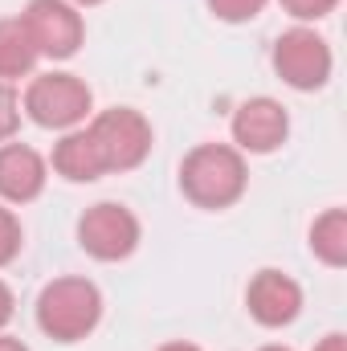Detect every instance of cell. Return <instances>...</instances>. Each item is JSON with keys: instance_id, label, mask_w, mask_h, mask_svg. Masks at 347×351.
I'll return each mask as SVG.
<instances>
[{"instance_id": "cell-1", "label": "cell", "mask_w": 347, "mask_h": 351, "mask_svg": "<svg viewBox=\"0 0 347 351\" xmlns=\"http://www.w3.org/2000/svg\"><path fill=\"white\" fill-rule=\"evenodd\" d=\"M246 184H250V168H246V156L229 143H200L184 156L180 164V188L184 196L196 204V208H229L246 196Z\"/></svg>"}, {"instance_id": "cell-2", "label": "cell", "mask_w": 347, "mask_h": 351, "mask_svg": "<svg viewBox=\"0 0 347 351\" xmlns=\"http://www.w3.org/2000/svg\"><path fill=\"white\" fill-rule=\"evenodd\" d=\"M102 319V290L90 278H53L37 294V327L58 343H78Z\"/></svg>"}, {"instance_id": "cell-3", "label": "cell", "mask_w": 347, "mask_h": 351, "mask_svg": "<svg viewBox=\"0 0 347 351\" xmlns=\"http://www.w3.org/2000/svg\"><path fill=\"white\" fill-rule=\"evenodd\" d=\"M90 106H94V94L78 74L49 70V74H37L25 90V110L45 131H74L90 114Z\"/></svg>"}, {"instance_id": "cell-4", "label": "cell", "mask_w": 347, "mask_h": 351, "mask_svg": "<svg viewBox=\"0 0 347 351\" xmlns=\"http://www.w3.org/2000/svg\"><path fill=\"white\" fill-rule=\"evenodd\" d=\"M90 139L102 156V168L106 172H131L147 160L152 152V123L131 110V106H110V110H98L90 119Z\"/></svg>"}, {"instance_id": "cell-5", "label": "cell", "mask_w": 347, "mask_h": 351, "mask_svg": "<svg viewBox=\"0 0 347 351\" xmlns=\"http://www.w3.org/2000/svg\"><path fill=\"white\" fill-rule=\"evenodd\" d=\"M21 21H25V29H29L41 58L66 62V58H74L82 49L86 25H82V12L70 0H29Z\"/></svg>"}, {"instance_id": "cell-6", "label": "cell", "mask_w": 347, "mask_h": 351, "mask_svg": "<svg viewBox=\"0 0 347 351\" xmlns=\"http://www.w3.org/2000/svg\"><path fill=\"white\" fill-rule=\"evenodd\" d=\"M78 245L86 250L90 258H98V262H123L139 245V221H135V213L127 204L102 200V204H94V208L82 213Z\"/></svg>"}, {"instance_id": "cell-7", "label": "cell", "mask_w": 347, "mask_h": 351, "mask_svg": "<svg viewBox=\"0 0 347 351\" xmlns=\"http://www.w3.org/2000/svg\"><path fill=\"white\" fill-rule=\"evenodd\" d=\"M331 66H335L331 45H327L315 29H290V33H282L278 45H274V70H278V78H282L286 86H294V90L327 86Z\"/></svg>"}, {"instance_id": "cell-8", "label": "cell", "mask_w": 347, "mask_h": 351, "mask_svg": "<svg viewBox=\"0 0 347 351\" xmlns=\"http://www.w3.org/2000/svg\"><path fill=\"white\" fill-rule=\"evenodd\" d=\"M286 135H290V114L274 98H250L233 114V143H237V152L270 156V152H278L286 143Z\"/></svg>"}, {"instance_id": "cell-9", "label": "cell", "mask_w": 347, "mask_h": 351, "mask_svg": "<svg viewBox=\"0 0 347 351\" xmlns=\"http://www.w3.org/2000/svg\"><path fill=\"white\" fill-rule=\"evenodd\" d=\"M246 306L261 327H290L302 311V286L282 269H258L250 278Z\"/></svg>"}, {"instance_id": "cell-10", "label": "cell", "mask_w": 347, "mask_h": 351, "mask_svg": "<svg viewBox=\"0 0 347 351\" xmlns=\"http://www.w3.org/2000/svg\"><path fill=\"white\" fill-rule=\"evenodd\" d=\"M45 192V160L29 143L0 147V196L8 204H29Z\"/></svg>"}, {"instance_id": "cell-11", "label": "cell", "mask_w": 347, "mask_h": 351, "mask_svg": "<svg viewBox=\"0 0 347 351\" xmlns=\"http://www.w3.org/2000/svg\"><path fill=\"white\" fill-rule=\"evenodd\" d=\"M53 172L74 180V184H90L98 176H106L102 168V156L90 139V131H70L58 147H53Z\"/></svg>"}, {"instance_id": "cell-12", "label": "cell", "mask_w": 347, "mask_h": 351, "mask_svg": "<svg viewBox=\"0 0 347 351\" xmlns=\"http://www.w3.org/2000/svg\"><path fill=\"white\" fill-rule=\"evenodd\" d=\"M37 58H41V53H37V45H33L25 21H21V16H4V21H0V82H12V78L33 74Z\"/></svg>"}, {"instance_id": "cell-13", "label": "cell", "mask_w": 347, "mask_h": 351, "mask_svg": "<svg viewBox=\"0 0 347 351\" xmlns=\"http://www.w3.org/2000/svg\"><path fill=\"white\" fill-rule=\"evenodd\" d=\"M311 250L327 265H347V208H327L311 225Z\"/></svg>"}, {"instance_id": "cell-14", "label": "cell", "mask_w": 347, "mask_h": 351, "mask_svg": "<svg viewBox=\"0 0 347 351\" xmlns=\"http://www.w3.org/2000/svg\"><path fill=\"white\" fill-rule=\"evenodd\" d=\"M208 8L217 12V21H229V25H241V21H254L265 0H208Z\"/></svg>"}, {"instance_id": "cell-15", "label": "cell", "mask_w": 347, "mask_h": 351, "mask_svg": "<svg viewBox=\"0 0 347 351\" xmlns=\"http://www.w3.org/2000/svg\"><path fill=\"white\" fill-rule=\"evenodd\" d=\"M21 245H25V233H21V221L8 213V208H0V265H8L16 254H21Z\"/></svg>"}, {"instance_id": "cell-16", "label": "cell", "mask_w": 347, "mask_h": 351, "mask_svg": "<svg viewBox=\"0 0 347 351\" xmlns=\"http://www.w3.org/2000/svg\"><path fill=\"white\" fill-rule=\"evenodd\" d=\"M16 127H21V98L8 82H0V143L12 139Z\"/></svg>"}, {"instance_id": "cell-17", "label": "cell", "mask_w": 347, "mask_h": 351, "mask_svg": "<svg viewBox=\"0 0 347 351\" xmlns=\"http://www.w3.org/2000/svg\"><path fill=\"white\" fill-rule=\"evenodd\" d=\"M339 0H282V8L298 21H323L327 12H335Z\"/></svg>"}, {"instance_id": "cell-18", "label": "cell", "mask_w": 347, "mask_h": 351, "mask_svg": "<svg viewBox=\"0 0 347 351\" xmlns=\"http://www.w3.org/2000/svg\"><path fill=\"white\" fill-rule=\"evenodd\" d=\"M12 315H16V298H12V290L0 282V331L12 323Z\"/></svg>"}, {"instance_id": "cell-19", "label": "cell", "mask_w": 347, "mask_h": 351, "mask_svg": "<svg viewBox=\"0 0 347 351\" xmlns=\"http://www.w3.org/2000/svg\"><path fill=\"white\" fill-rule=\"evenodd\" d=\"M315 351H347V335L331 331V335H327V339H323V343H319Z\"/></svg>"}, {"instance_id": "cell-20", "label": "cell", "mask_w": 347, "mask_h": 351, "mask_svg": "<svg viewBox=\"0 0 347 351\" xmlns=\"http://www.w3.org/2000/svg\"><path fill=\"white\" fill-rule=\"evenodd\" d=\"M0 351H29L21 339H12V335H0Z\"/></svg>"}, {"instance_id": "cell-21", "label": "cell", "mask_w": 347, "mask_h": 351, "mask_svg": "<svg viewBox=\"0 0 347 351\" xmlns=\"http://www.w3.org/2000/svg\"><path fill=\"white\" fill-rule=\"evenodd\" d=\"M160 351H200V348H196V343H184V339H180V343H164Z\"/></svg>"}, {"instance_id": "cell-22", "label": "cell", "mask_w": 347, "mask_h": 351, "mask_svg": "<svg viewBox=\"0 0 347 351\" xmlns=\"http://www.w3.org/2000/svg\"><path fill=\"white\" fill-rule=\"evenodd\" d=\"M74 4H82V8H90V4H102V0H74Z\"/></svg>"}, {"instance_id": "cell-23", "label": "cell", "mask_w": 347, "mask_h": 351, "mask_svg": "<svg viewBox=\"0 0 347 351\" xmlns=\"http://www.w3.org/2000/svg\"><path fill=\"white\" fill-rule=\"evenodd\" d=\"M261 351H290V348H274V343H270V348H261Z\"/></svg>"}]
</instances>
